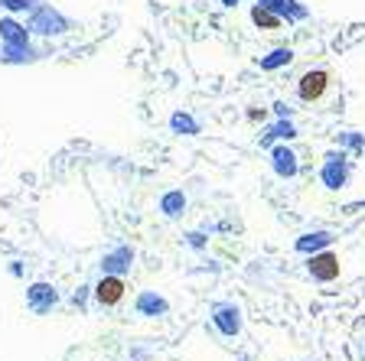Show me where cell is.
Wrapping results in <instances>:
<instances>
[{"label":"cell","instance_id":"cell-1","mask_svg":"<svg viewBox=\"0 0 365 361\" xmlns=\"http://www.w3.org/2000/svg\"><path fill=\"white\" fill-rule=\"evenodd\" d=\"M26 30L33 36H43V39H56V36H66L72 30V20L59 13L52 4H40L33 13H26Z\"/></svg>","mask_w":365,"mask_h":361},{"label":"cell","instance_id":"cell-2","mask_svg":"<svg viewBox=\"0 0 365 361\" xmlns=\"http://www.w3.org/2000/svg\"><path fill=\"white\" fill-rule=\"evenodd\" d=\"M349 179H352V160L349 153L342 150H326L323 153V166H320V183L330 189V192H340L346 189Z\"/></svg>","mask_w":365,"mask_h":361},{"label":"cell","instance_id":"cell-3","mask_svg":"<svg viewBox=\"0 0 365 361\" xmlns=\"http://www.w3.org/2000/svg\"><path fill=\"white\" fill-rule=\"evenodd\" d=\"M209 322L215 326L222 338H238L241 329H245V316H241V306L232 300H215L209 306Z\"/></svg>","mask_w":365,"mask_h":361},{"label":"cell","instance_id":"cell-4","mask_svg":"<svg viewBox=\"0 0 365 361\" xmlns=\"http://www.w3.org/2000/svg\"><path fill=\"white\" fill-rule=\"evenodd\" d=\"M306 274H310L316 283H333V280H340V274H342L340 254L333 251V247L310 254V257H306Z\"/></svg>","mask_w":365,"mask_h":361},{"label":"cell","instance_id":"cell-5","mask_svg":"<svg viewBox=\"0 0 365 361\" xmlns=\"http://www.w3.org/2000/svg\"><path fill=\"white\" fill-rule=\"evenodd\" d=\"M59 306V290L46 280H36V283L26 286V310L33 316H49L52 310Z\"/></svg>","mask_w":365,"mask_h":361},{"label":"cell","instance_id":"cell-6","mask_svg":"<svg viewBox=\"0 0 365 361\" xmlns=\"http://www.w3.org/2000/svg\"><path fill=\"white\" fill-rule=\"evenodd\" d=\"M268 163H271L277 179H297V173H300V157L290 143H274V147H268Z\"/></svg>","mask_w":365,"mask_h":361},{"label":"cell","instance_id":"cell-7","mask_svg":"<svg viewBox=\"0 0 365 361\" xmlns=\"http://www.w3.org/2000/svg\"><path fill=\"white\" fill-rule=\"evenodd\" d=\"M128 293V283L124 277H114V274H102V280L92 286V300L102 306V310H114Z\"/></svg>","mask_w":365,"mask_h":361},{"label":"cell","instance_id":"cell-8","mask_svg":"<svg viewBox=\"0 0 365 361\" xmlns=\"http://www.w3.org/2000/svg\"><path fill=\"white\" fill-rule=\"evenodd\" d=\"M134 261H137V251L131 247V244H114L111 251L102 254L98 270H102V274H114V277H124V274H131Z\"/></svg>","mask_w":365,"mask_h":361},{"label":"cell","instance_id":"cell-9","mask_svg":"<svg viewBox=\"0 0 365 361\" xmlns=\"http://www.w3.org/2000/svg\"><path fill=\"white\" fill-rule=\"evenodd\" d=\"M326 88H330V72L326 68H306L304 75L297 78V98L306 101V104L320 101L326 94Z\"/></svg>","mask_w":365,"mask_h":361},{"label":"cell","instance_id":"cell-10","mask_svg":"<svg viewBox=\"0 0 365 361\" xmlns=\"http://www.w3.org/2000/svg\"><path fill=\"white\" fill-rule=\"evenodd\" d=\"M134 310L137 316H144V319H163V316H170V302L167 296H160L157 290H140L134 296Z\"/></svg>","mask_w":365,"mask_h":361},{"label":"cell","instance_id":"cell-11","mask_svg":"<svg viewBox=\"0 0 365 361\" xmlns=\"http://www.w3.org/2000/svg\"><path fill=\"white\" fill-rule=\"evenodd\" d=\"M255 4L277 13L284 23H304V20H310V7L300 4V0H255Z\"/></svg>","mask_w":365,"mask_h":361},{"label":"cell","instance_id":"cell-12","mask_svg":"<svg viewBox=\"0 0 365 361\" xmlns=\"http://www.w3.org/2000/svg\"><path fill=\"white\" fill-rule=\"evenodd\" d=\"M33 33L26 30V23H20L13 13L0 17V46H30Z\"/></svg>","mask_w":365,"mask_h":361},{"label":"cell","instance_id":"cell-13","mask_svg":"<svg viewBox=\"0 0 365 361\" xmlns=\"http://www.w3.org/2000/svg\"><path fill=\"white\" fill-rule=\"evenodd\" d=\"M333 241H336V235L333 231H326V228H316V231H304V235L294 241V251L297 254H316V251H326V247H333Z\"/></svg>","mask_w":365,"mask_h":361},{"label":"cell","instance_id":"cell-14","mask_svg":"<svg viewBox=\"0 0 365 361\" xmlns=\"http://www.w3.org/2000/svg\"><path fill=\"white\" fill-rule=\"evenodd\" d=\"M300 130L297 124L290 118H277L271 127H264V134H261V147H274V143H290V140H297Z\"/></svg>","mask_w":365,"mask_h":361},{"label":"cell","instance_id":"cell-15","mask_svg":"<svg viewBox=\"0 0 365 361\" xmlns=\"http://www.w3.org/2000/svg\"><path fill=\"white\" fill-rule=\"evenodd\" d=\"M160 215L167 221H176V219H183L186 215V209H189V199H186V192L183 189H167V192L160 195Z\"/></svg>","mask_w":365,"mask_h":361},{"label":"cell","instance_id":"cell-16","mask_svg":"<svg viewBox=\"0 0 365 361\" xmlns=\"http://www.w3.org/2000/svg\"><path fill=\"white\" fill-rule=\"evenodd\" d=\"M43 59V52L30 46H0V66H30V62Z\"/></svg>","mask_w":365,"mask_h":361},{"label":"cell","instance_id":"cell-17","mask_svg":"<svg viewBox=\"0 0 365 361\" xmlns=\"http://www.w3.org/2000/svg\"><path fill=\"white\" fill-rule=\"evenodd\" d=\"M290 62H294V49H290V46H277V49H271L268 56H261L258 66H261V72H277V68H287Z\"/></svg>","mask_w":365,"mask_h":361},{"label":"cell","instance_id":"cell-18","mask_svg":"<svg viewBox=\"0 0 365 361\" xmlns=\"http://www.w3.org/2000/svg\"><path fill=\"white\" fill-rule=\"evenodd\" d=\"M170 130L173 134H179V137H199V121L189 114V111H173L170 114Z\"/></svg>","mask_w":365,"mask_h":361},{"label":"cell","instance_id":"cell-19","mask_svg":"<svg viewBox=\"0 0 365 361\" xmlns=\"http://www.w3.org/2000/svg\"><path fill=\"white\" fill-rule=\"evenodd\" d=\"M251 23H255L258 30H280V26H284V20H280L277 13H271L268 7L255 4V7H251Z\"/></svg>","mask_w":365,"mask_h":361},{"label":"cell","instance_id":"cell-20","mask_svg":"<svg viewBox=\"0 0 365 361\" xmlns=\"http://www.w3.org/2000/svg\"><path fill=\"white\" fill-rule=\"evenodd\" d=\"M336 143H340L346 153H365V134H359V130H342V134H336Z\"/></svg>","mask_w":365,"mask_h":361},{"label":"cell","instance_id":"cell-21","mask_svg":"<svg viewBox=\"0 0 365 361\" xmlns=\"http://www.w3.org/2000/svg\"><path fill=\"white\" fill-rule=\"evenodd\" d=\"M40 4H43V0H0V10L17 17V13H33Z\"/></svg>","mask_w":365,"mask_h":361},{"label":"cell","instance_id":"cell-22","mask_svg":"<svg viewBox=\"0 0 365 361\" xmlns=\"http://www.w3.org/2000/svg\"><path fill=\"white\" fill-rule=\"evenodd\" d=\"M186 244L193 247V251H205V247H209V231H189Z\"/></svg>","mask_w":365,"mask_h":361},{"label":"cell","instance_id":"cell-23","mask_svg":"<svg viewBox=\"0 0 365 361\" xmlns=\"http://www.w3.org/2000/svg\"><path fill=\"white\" fill-rule=\"evenodd\" d=\"M88 296H92V286H78V290L72 293V300H68V302H72L76 310H85V306H88Z\"/></svg>","mask_w":365,"mask_h":361},{"label":"cell","instance_id":"cell-24","mask_svg":"<svg viewBox=\"0 0 365 361\" xmlns=\"http://www.w3.org/2000/svg\"><path fill=\"white\" fill-rule=\"evenodd\" d=\"M274 114H277V118H290V121H294V108H290L287 101H274Z\"/></svg>","mask_w":365,"mask_h":361},{"label":"cell","instance_id":"cell-25","mask_svg":"<svg viewBox=\"0 0 365 361\" xmlns=\"http://www.w3.org/2000/svg\"><path fill=\"white\" fill-rule=\"evenodd\" d=\"M10 277H23V261H10Z\"/></svg>","mask_w":365,"mask_h":361},{"label":"cell","instance_id":"cell-26","mask_svg":"<svg viewBox=\"0 0 365 361\" xmlns=\"http://www.w3.org/2000/svg\"><path fill=\"white\" fill-rule=\"evenodd\" d=\"M215 4H222V7H238L241 0H215Z\"/></svg>","mask_w":365,"mask_h":361},{"label":"cell","instance_id":"cell-27","mask_svg":"<svg viewBox=\"0 0 365 361\" xmlns=\"http://www.w3.org/2000/svg\"><path fill=\"white\" fill-rule=\"evenodd\" d=\"M235 361H248V355H238V358Z\"/></svg>","mask_w":365,"mask_h":361}]
</instances>
